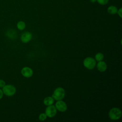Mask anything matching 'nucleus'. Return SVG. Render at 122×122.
Listing matches in <instances>:
<instances>
[{"instance_id":"f257e3e1","label":"nucleus","mask_w":122,"mask_h":122,"mask_svg":"<svg viewBox=\"0 0 122 122\" xmlns=\"http://www.w3.org/2000/svg\"><path fill=\"white\" fill-rule=\"evenodd\" d=\"M2 90L3 94L8 97L13 96L16 92L15 87L12 84H6L2 88Z\"/></svg>"},{"instance_id":"f03ea898","label":"nucleus","mask_w":122,"mask_h":122,"mask_svg":"<svg viewBox=\"0 0 122 122\" xmlns=\"http://www.w3.org/2000/svg\"><path fill=\"white\" fill-rule=\"evenodd\" d=\"M65 90L61 87H58L56 88L52 95L53 99L56 101L61 100L65 97Z\"/></svg>"},{"instance_id":"7ed1b4c3","label":"nucleus","mask_w":122,"mask_h":122,"mask_svg":"<svg viewBox=\"0 0 122 122\" xmlns=\"http://www.w3.org/2000/svg\"><path fill=\"white\" fill-rule=\"evenodd\" d=\"M122 115L121 110L118 108H113L109 112V116L112 120H116L120 119Z\"/></svg>"},{"instance_id":"20e7f679","label":"nucleus","mask_w":122,"mask_h":122,"mask_svg":"<svg viewBox=\"0 0 122 122\" xmlns=\"http://www.w3.org/2000/svg\"><path fill=\"white\" fill-rule=\"evenodd\" d=\"M83 65L88 69H93L96 65L95 60L92 57H87L84 59L83 61Z\"/></svg>"},{"instance_id":"39448f33","label":"nucleus","mask_w":122,"mask_h":122,"mask_svg":"<svg viewBox=\"0 0 122 122\" xmlns=\"http://www.w3.org/2000/svg\"><path fill=\"white\" fill-rule=\"evenodd\" d=\"M57 113V109L54 105H49L45 109V114L49 117H53Z\"/></svg>"},{"instance_id":"423d86ee","label":"nucleus","mask_w":122,"mask_h":122,"mask_svg":"<svg viewBox=\"0 0 122 122\" xmlns=\"http://www.w3.org/2000/svg\"><path fill=\"white\" fill-rule=\"evenodd\" d=\"M55 107L57 110L61 112H65L67 109V106L66 103L61 100H59L55 104Z\"/></svg>"},{"instance_id":"0eeeda50","label":"nucleus","mask_w":122,"mask_h":122,"mask_svg":"<svg viewBox=\"0 0 122 122\" xmlns=\"http://www.w3.org/2000/svg\"><path fill=\"white\" fill-rule=\"evenodd\" d=\"M21 73L23 76L26 78H30L32 76L33 74V71L31 68L28 67H25L21 69Z\"/></svg>"},{"instance_id":"6e6552de","label":"nucleus","mask_w":122,"mask_h":122,"mask_svg":"<svg viewBox=\"0 0 122 122\" xmlns=\"http://www.w3.org/2000/svg\"><path fill=\"white\" fill-rule=\"evenodd\" d=\"M32 38V34L30 32L26 31L22 34L20 37L21 41L23 43H27L29 42Z\"/></svg>"},{"instance_id":"1a4fd4ad","label":"nucleus","mask_w":122,"mask_h":122,"mask_svg":"<svg viewBox=\"0 0 122 122\" xmlns=\"http://www.w3.org/2000/svg\"><path fill=\"white\" fill-rule=\"evenodd\" d=\"M98 70L101 72H103L106 71L107 69V64L105 62L103 61H99L97 65Z\"/></svg>"},{"instance_id":"9d476101","label":"nucleus","mask_w":122,"mask_h":122,"mask_svg":"<svg viewBox=\"0 0 122 122\" xmlns=\"http://www.w3.org/2000/svg\"><path fill=\"white\" fill-rule=\"evenodd\" d=\"M54 102V99L52 97H47L43 100V103L45 105H52Z\"/></svg>"},{"instance_id":"9b49d317","label":"nucleus","mask_w":122,"mask_h":122,"mask_svg":"<svg viewBox=\"0 0 122 122\" xmlns=\"http://www.w3.org/2000/svg\"><path fill=\"white\" fill-rule=\"evenodd\" d=\"M118 11V9L116 7L114 6H110L107 9V11L109 13L111 14H115L117 13Z\"/></svg>"},{"instance_id":"f8f14e48","label":"nucleus","mask_w":122,"mask_h":122,"mask_svg":"<svg viewBox=\"0 0 122 122\" xmlns=\"http://www.w3.org/2000/svg\"><path fill=\"white\" fill-rule=\"evenodd\" d=\"M14 30H8L6 32V35L7 36V37H8L10 39H13L16 37V33Z\"/></svg>"},{"instance_id":"ddd939ff","label":"nucleus","mask_w":122,"mask_h":122,"mask_svg":"<svg viewBox=\"0 0 122 122\" xmlns=\"http://www.w3.org/2000/svg\"><path fill=\"white\" fill-rule=\"evenodd\" d=\"M25 27H26L25 23L23 21H19V22H18L17 24V27L20 30H23L25 29Z\"/></svg>"},{"instance_id":"4468645a","label":"nucleus","mask_w":122,"mask_h":122,"mask_svg":"<svg viewBox=\"0 0 122 122\" xmlns=\"http://www.w3.org/2000/svg\"><path fill=\"white\" fill-rule=\"evenodd\" d=\"M95 60L97 61H101L103 60V59L104 58V55L102 53L99 52V53H97L95 55Z\"/></svg>"},{"instance_id":"2eb2a0df","label":"nucleus","mask_w":122,"mask_h":122,"mask_svg":"<svg viewBox=\"0 0 122 122\" xmlns=\"http://www.w3.org/2000/svg\"><path fill=\"white\" fill-rule=\"evenodd\" d=\"M46 118H47V115H46L45 113H41L39 116V119L41 121H44L46 119Z\"/></svg>"},{"instance_id":"dca6fc26","label":"nucleus","mask_w":122,"mask_h":122,"mask_svg":"<svg viewBox=\"0 0 122 122\" xmlns=\"http://www.w3.org/2000/svg\"><path fill=\"white\" fill-rule=\"evenodd\" d=\"M109 0H96V1L101 5H105L107 4Z\"/></svg>"},{"instance_id":"f3484780","label":"nucleus","mask_w":122,"mask_h":122,"mask_svg":"<svg viewBox=\"0 0 122 122\" xmlns=\"http://www.w3.org/2000/svg\"><path fill=\"white\" fill-rule=\"evenodd\" d=\"M5 85H6L5 81L2 79H0V88L2 89Z\"/></svg>"},{"instance_id":"a211bd4d","label":"nucleus","mask_w":122,"mask_h":122,"mask_svg":"<svg viewBox=\"0 0 122 122\" xmlns=\"http://www.w3.org/2000/svg\"><path fill=\"white\" fill-rule=\"evenodd\" d=\"M122 8H121L119 10H118V11H117V13L118 14V15H119V16L120 17V18H122Z\"/></svg>"},{"instance_id":"6ab92c4d","label":"nucleus","mask_w":122,"mask_h":122,"mask_svg":"<svg viewBox=\"0 0 122 122\" xmlns=\"http://www.w3.org/2000/svg\"><path fill=\"white\" fill-rule=\"evenodd\" d=\"M3 95H4V94H3V91H2V89L1 88H0V100H1L3 98Z\"/></svg>"},{"instance_id":"aec40b11","label":"nucleus","mask_w":122,"mask_h":122,"mask_svg":"<svg viewBox=\"0 0 122 122\" xmlns=\"http://www.w3.org/2000/svg\"><path fill=\"white\" fill-rule=\"evenodd\" d=\"M90 0L92 3H95L96 1V0Z\"/></svg>"}]
</instances>
